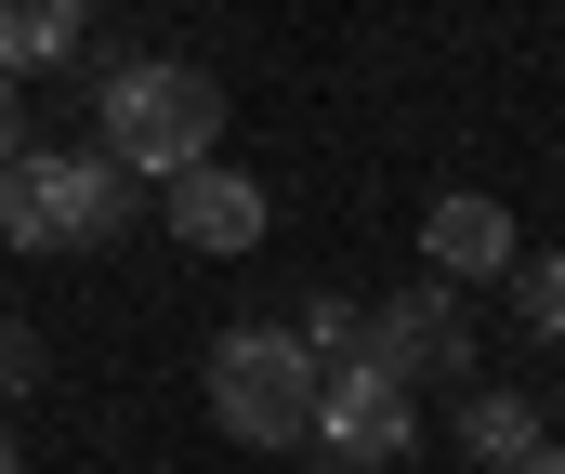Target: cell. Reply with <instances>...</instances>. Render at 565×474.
Instances as JSON below:
<instances>
[{
  "instance_id": "obj_1",
  "label": "cell",
  "mask_w": 565,
  "mask_h": 474,
  "mask_svg": "<svg viewBox=\"0 0 565 474\" xmlns=\"http://www.w3.org/2000/svg\"><path fill=\"white\" fill-rule=\"evenodd\" d=\"M106 158L145 171V185H171V171H198V158L224 146V93H211V66H184V53H132V66H106Z\"/></svg>"
},
{
  "instance_id": "obj_2",
  "label": "cell",
  "mask_w": 565,
  "mask_h": 474,
  "mask_svg": "<svg viewBox=\"0 0 565 474\" xmlns=\"http://www.w3.org/2000/svg\"><path fill=\"white\" fill-rule=\"evenodd\" d=\"M132 224V171L106 146H26L0 171V251H106Z\"/></svg>"
},
{
  "instance_id": "obj_3",
  "label": "cell",
  "mask_w": 565,
  "mask_h": 474,
  "mask_svg": "<svg viewBox=\"0 0 565 474\" xmlns=\"http://www.w3.org/2000/svg\"><path fill=\"white\" fill-rule=\"evenodd\" d=\"M211 422L237 449H302L316 435V356L289 343V316H250L211 343Z\"/></svg>"
},
{
  "instance_id": "obj_4",
  "label": "cell",
  "mask_w": 565,
  "mask_h": 474,
  "mask_svg": "<svg viewBox=\"0 0 565 474\" xmlns=\"http://www.w3.org/2000/svg\"><path fill=\"white\" fill-rule=\"evenodd\" d=\"M302 449H329V462H395V449H422V382H395V369H316V435Z\"/></svg>"
},
{
  "instance_id": "obj_5",
  "label": "cell",
  "mask_w": 565,
  "mask_h": 474,
  "mask_svg": "<svg viewBox=\"0 0 565 474\" xmlns=\"http://www.w3.org/2000/svg\"><path fill=\"white\" fill-rule=\"evenodd\" d=\"M369 369H395V382H460V369H473L460 291L422 277V291H395V304H369Z\"/></svg>"
},
{
  "instance_id": "obj_6",
  "label": "cell",
  "mask_w": 565,
  "mask_h": 474,
  "mask_svg": "<svg viewBox=\"0 0 565 474\" xmlns=\"http://www.w3.org/2000/svg\"><path fill=\"white\" fill-rule=\"evenodd\" d=\"M158 224H171L184 251H224V264H237V251H264V224H277V198H264L250 171H224V158H198V171H171V185H158Z\"/></svg>"
},
{
  "instance_id": "obj_7",
  "label": "cell",
  "mask_w": 565,
  "mask_h": 474,
  "mask_svg": "<svg viewBox=\"0 0 565 474\" xmlns=\"http://www.w3.org/2000/svg\"><path fill=\"white\" fill-rule=\"evenodd\" d=\"M422 264L447 277V291H473V277H513L526 238H513V211H500L487 185H447V198L422 211Z\"/></svg>"
},
{
  "instance_id": "obj_8",
  "label": "cell",
  "mask_w": 565,
  "mask_h": 474,
  "mask_svg": "<svg viewBox=\"0 0 565 474\" xmlns=\"http://www.w3.org/2000/svg\"><path fill=\"white\" fill-rule=\"evenodd\" d=\"M79 27H93V0H0V80L66 66V53H79Z\"/></svg>"
},
{
  "instance_id": "obj_9",
  "label": "cell",
  "mask_w": 565,
  "mask_h": 474,
  "mask_svg": "<svg viewBox=\"0 0 565 474\" xmlns=\"http://www.w3.org/2000/svg\"><path fill=\"white\" fill-rule=\"evenodd\" d=\"M460 449H473L487 474L526 462V449H540V409H526V396H473V409H460Z\"/></svg>"
},
{
  "instance_id": "obj_10",
  "label": "cell",
  "mask_w": 565,
  "mask_h": 474,
  "mask_svg": "<svg viewBox=\"0 0 565 474\" xmlns=\"http://www.w3.org/2000/svg\"><path fill=\"white\" fill-rule=\"evenodd\" d=\"M289 343H302L316 369H355V356H369V304H329V291H316V304H289Z\"/></svg>"
},
{
  "instance_id": "obj_11",
  "label": "cell",
  "mask_w": 565,
  "mask_h": 474,
  "mask_svg": "<svg viewBox=\"0 0 565 474\" xmlns=\"http://www.w3.org/2000/svg\"><path fill=\"white\" fill-rule=\"evenodd\" d=\"M526 329H553V343H565V251L526 264Z\"/></svg>"
},
{
  "instance_id": "obj_12",
  "label": "cell",
  "mask_w": 565,
  "mask_h": 474,
  "mask_svg": "<svg viewBox=\"0 0 565 474\" xmlns=\"http://www.w3.org/2000/svg\"><path fill=\"white\" fill-rule=\"evenodd\" d=\"M13 382H40V343H26V329H0V396H13Z\"/></svg>"
},
{
  "instance_id": "obj_13",
  "label": "cell",
  "mask_w": 565,
  "mask_h": 474,
  "mask_svg": "<svg viewBox=\"0 0 565 474\" xmlns=\"http://www.w3.org/2000/svg\"><path fill=\"white\" fill-rule=\"evenodd\" d=\"M13 158H26V93L0 80V171H13Z\"/></svg>"
},
{
  "instance_id": "obj_14",
  "label": "cell",
  "mask_w": 565,
  "mask_h": 474,
  "mask_svg": "<svg viewBox=\"0 0 565 474\" xmlns=\"http://www.w3.org/2000/svg\"><path fill=\"white\" fill-rule=\"evenodd\" d=\"M500 474H565V449H553V435H540V449H526V462H500Z\"/></svg>"
},
{
  "instance_id": "obj_15",
  "label": "cell",
  "mask_w": 565,
  "mask_h": 474,
  "mask_svg": "<svg viewBox=\"0 0 565 474\" xmlns=\"http://www.w3.org/2000/svg\"><path fill=\"white\" fill-rule=\"evenodd\" d=\"M0 474H26V449H13V435H0Z\"/></svg>"
}]
</instances>
